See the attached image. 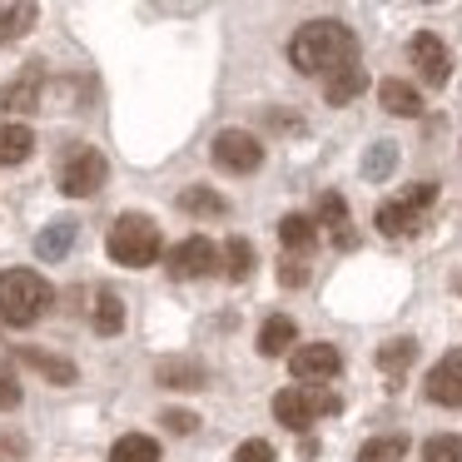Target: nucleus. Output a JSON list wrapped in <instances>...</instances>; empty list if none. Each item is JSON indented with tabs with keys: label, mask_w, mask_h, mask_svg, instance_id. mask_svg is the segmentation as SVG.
I'll return each instance as SVG.
<instances>
[{
	"label": "nucleus",
	"mask_w": 462,
	"mask_h": 462,
	"mask_svg": "<svg viewBox=\"0 0 462 462\" xmlns=\"http://www.w3.org/2000/svg\"><path fill=\"white\" fill-rule=\"evenodd\" d=\"M249 273H254V244L234 234V239L224 244V279H229V283H244Z\"/></svg>",
	"instance_id": "a878e982"
},
{
	"label": "nucleus",
	"mask_w": 462,
	"mask_h": 462,
	"mask_svg": "<svg viewBox=\"0 0 462 462\" xmlns=\"http://www.w3.org/2000/svg\"><path fill=\"white\" fill-rule=\"evenodd\" d=\"M120 328H125V299L115 289H100V293H95V333L115 338Z\"/></svg>",
	"instance_id": "412c9836"
},
{
	"label": "nucleus",
	"mask_w": 462,
	"mask_h": 462,
	"mask_svg": "<svg viewBox=\"0 0 462 462\" xmlns=\"http://www.w3.org/2000/svg\"><path fill=\"white\" fill-rule=\"evenodd\" d=\"M180 209L184 214H204V219H219V214H229V199L214 189H204V184H194V189L180 194Z\"/></svg>",
	"instance_id": "bb28decb"
},
{
	"label": "nucleus",
	"mask_w": 462,
	"mask_h": 462,
	"mask_svg": "<svg viewBox=\"0 0 462 462\" xmlns=\"http://www.w3.org/2000/svg\"><path fill=\"white\" fill-rule=\"evenodd\" d=\"M105 249H110V259L125 263V269H150V263L160 259V229H154L144 214H120V219L110 224V234H105Z\"/></svg>",
	"instance_id": "7ed1b4c3"
},
{
	"label": "nucleus",
	"mask_w": 462,
	"mask_h": 462,
	"mask_svg": "<svg viewBox=\"0 0 462 462\" xmlns=\"http://www.w3.org/2000/svg\"><path fill=\"white\" fill-rule=\"evenodd\" d=\"M21 438H5V442H0V462H21Z\"/></svg>",
	"instance_id": "f704fd0d"
},
{
	"label": "nucleus",
	"mask_w": 462,
	"mask_h": 462,
	"mask_svg": "<svg viewBox=\"0 0 462 462\" xmlns=\"http://www.w3.org/2000/svg\"><path fill=\"white\" fill-rule=\"evenodd\" d=\"M214 164L229 174H254L263 164V144L249 130H219L214 134Z\"/></svg>",
	"instance_id": "0eeeda50"
},
{
	"label": "nucleus",
	"mask_w": 462,
	"mask_h": 462,
	"mask_svg": "<svg viewBox=\"0 0 462 462\" xmlns=\"http://www.w3.org/2000/svg\"><path fill=\"white\" fill-rule=\"evenodd\" d=\"M70 244H75V219H55V224H45V234L35 239V254H41L45 263H55V259H65Z\"/></svg>",
	"instance_id": "4be33fe9"
},
{
	"label": "nucleus",
	"mask_w": 462,
	"mask_h": 462,
	"mask_svg": "<svg viewBox=\"0 0 462 462\" xmlns=\"http://www.w3.org/2000/svg\"><path fill=\"white\" fill-rule=\"evenodd\" d=\"M154 383H160V388H204V363H194V358H160Z\"/></svg>",
	"instance_id": "2eb2a0df"
},
{
	"label": "nucleus",
	"mask_w": 462,
	"mask_h": 462,
	"mask_svg": "<svg viewBox=\"0 0 462 462\" xmlns=\"http://www.w3.org/2000/svg\"><path fill=\"white\" fill-rule=\"evenodd\" d=\"M219 259H224V254L214 249V244L204 239V234H189L184 244H174L164 263H170L174 279H209V273L219 269Z\"/></svg>",
	"instance_id": "6e6552de"
},
{
	"label": "nucleus",
	"mask_w": 462,
	"mask_h": 462,
	"mask_svg": "<svg viewBox=\"0 0 462 462\" xmlns=\"http://www.w3.org/2000/svg\"><path fill=\"white\" fill-rule=\"evenodd\" d=\"M21 110H41V70H25L0 85V115H21Z\"/></svg>",
	"instance_id": "f8f14e48"
},
{
	"label": "nucleus",
	"mask_w": 462,
	"mask_h": 462,
	"mask_svg": "<svg viewBox=\"0 0 462 462\" xmlns=\"http://www.w3.org/2000/svg\"><path fill=\"white\" fill-rule=\"evenodd\" d=\"M110 462H160V442L144 438V432H125L110 448Z\"/></svg>",
	"instance_id": "b1692460"
},
{
	"label": "nucleus",
	"mask_w": 462,
	"mask_h": 462,
	"mask_svg": "<svg viewBox=\"0 0 462 462\" xmlns=\"http://www.w3.org/2000/svg\"><path fill=\"white\" fill-rule=\"evenodd\" d=\"M393 164H398V144H373L368 160H363V174H368V180H388Z\"/></svg>",
	"instance_id": "c756f323"
},
{
	"label": "nucleus",
	"mask_w": 462,
	"mask_h": 462,
	"mask_svg": "<svg viewBox=\"0 0 462 462\" xmlns=\"http://www.w3.org/2000/svg\"><path fill=\"white\" fill-rule=\"evenodd\" d=\"M293 338H299V323H293L289 313H273V319L259 328V353L263 358H279V353L293 348Z\"/></svg>",
	"instance_id": "f3484780"
},
{
	"label": "nucleus",
	"mask_w": 462,
	"mask_h": 462,
	"mask_svg": "<svg viewBox=\"0 0 462 462\" xmlns=\"http://www.w3.org/2000/svg\"><path fill=\"white\" fill-rule=\"evenodd\" d=\"M408 55H412V65H418V80H422V85H432V90H438V85H448L452 55H448V45H442L432 31H418V35H412Z\"/></svg>",
	"instance_id": "1a4fd4ad"
},
{
	"label": "nucleus",
	"mask_w": 462,
	"mask_h": 462,
	"mask_svg": "<svg viewBox=\"0 0 462 462\" xmlns=\"http://www.w3.org/2000/svg\"><path fill=\"white\" fill-rule=\"evenodd\" d=\"M234 462H279V457H273V448L263 438H249V442L234 448Z\"/></svg>",
	"instance_id": "2f4dec72"
},
{
	"label": "nucleus",
	"mask_w": 462,
	"mask_h": 462,
	"mask_svg": "<svg viewBox=\"0 0 462 462\" xmlns=\"http://www.w3.org/2000/svg\"><path fill=\"white\" fill-rule=\"evenodd\" d=\"M338 368H343V358L333 343H303V348L289 353V373L303 388H323L328 378H338Z\"/></svg>",
	"instance_id": "423d86ee"
},
{
	"label": "nucleus",
	"mask_w": 462,
	"mask_h": 462,
	"mask_svg": "<svg viewBox=\"0 0 462 462\" xmlns=\"http://www.w3.org/2000/svg\"><path fill=\"white\" fill-rule=\"evenodd\" d=\"M35 21H41V11H35V5H5V11H0V45L21 41Z\"/></svg>",
	"instance_id": "cd10ccee"
},
{
	"label": "nucleus",
	"mask_w": 462,
	"mask_h": 462,
	"mask_svg": "<svg viewBox=\"0 0 462 462\" xmlns=\"http://www.w3.org/2000/svg\"><path fill=\"white\" fill-rule=\"evenodd\" d=\"M105 174H110L105 154L90 150V144H75V150H65V160H60V189L70 194V199H90V194H100Z\"/></svg>",
	"instance_id": "39448f33"
},
{
	"label": "nucleus",
	"mask_w": 462,
	"mask_h": 462,
	"mask_svg": "<svg viewBox=\"0 0 462 462\" xmlns=\"http://www.w3.org/2000/svg\"><path fill=\"white\" fill-rule=\"evenodd\" d=\"M289 65L299 75H338L343 65H358V35L343 21H309L289 41Z\"/></svg>",
	"instance_id": "f257e3e1"
},
{
	"label": "nucleus",
	"mask_w": 462,
	"mask_h": 462,
	"mask_svg": "<svg viewBox=\"0 0 462 462\" xmlns=\"http://www.w3.org/2000/svg\"><path fill=\"white\" fill-rule=\"evenodd\" d=\"M279 244L289 254H309L313 244H319V219H309V214H283L279 219Z\"/></svg>",
	"instance_id": "4468645a"
},
{
	"label": "nucleus",
	"mask_w": 462,
	"mask_h": 462,
	"mask_svg": "<svg viewBox=\"0 0 462 462\" xmlns=\"http://www.w3.org/2000/svg\"><path fill=\"white\" fill-rule=\"evenodd\" d=\"M160 422H164V428L174 432V438H189V432L199 428V418H194V412H184V408H170V412H164Z\"/></svg>",
	"instance_id": "473e14b6"
},
{
	"label": "nucleus",
	"mask_w": 462,
	"mask_h": 462,
	"mask_svg": "<svg viewBox=\"0 0 462 462\" xmlns=\"http://www.w3.org/2000/svg\"><path fill=\"white\" fill-rule=\"evenodd\" d=\"M279 283H283V289H299V283H309V269H303L299 259H289V263L279 269Z\"/></svg>",
	"instance_id": "72a5a7b5"
},
{
	"label": "nucleus",
	"mask_w": 462,
	"mask_h": 462,
	"mask_svg": "<svg viewBox=\"0 0 462 462\" xmlns=\"http://www.w3.org/2000/svg\"><path fill=\"white\" fill-rule=\"evenodd\" d=\"M21 408V373H15L11 358H0V412Z\"/></svg>",
	"instance_id": "7c9ffc66"
},
{
	"label": "nucleus",
	"mask_w": 462,
	"mask_h": 462,
	"mask_svg": "<svg viewBox=\"0 0 462 462\" xmlns=\"http://www.w3.org/2000/svg\"><path fill=\"white\" fill-rule=\"evenodd\" d=\"M412 363H418V343H412V338H388L378 348V368L388 373V378H402Z\"/></svg>",
	"instance_id": "5701e85b"
},
{
	"label": "nucleus",
	"mask_w": 462,
	"mask_h": 462,
	"mask_svg": "<svg viewBox=\"0 0 462 462\" xmlns=\"http://www.w3.org/2000/svg\"><path fill=\"white\" fill-rule=\"evenodd\" d=\"M35 150V134L25 125H0V170H11V164H25Z\"/></svg>",
	"instance_id": "6ab92c4d"
},
{
	"label": "nucleus",
	"mask_w": 462,
	"mask_h": 462,
	"mask_svg": "<svg viewBox=\"0 0 462 462\" xmlns=\"http://www.w3.org/2000/svg\"><path fill=\"white\" fill-rule=\"evenodd\" d=\"M21 363H25V368H35V373H45L55 388H70V383L80 378V373H75V363L51 358V353H41V348H21Z\"/></svg>",
	"instance_id": "aec40b11"
},
{
	"label": "nucleus",
	"mask_w": 462,
	"mask_h": 462,
	"mask_svg": "<svg viewBox=\"0 0 462 462\" xmlns=\"http://www.w3.org/2000/svg\"><path fill=\"white\" fill-rule=\"evenodd\" d=\"M422 462H462V438L457 432H438L422 442Z\"/></svg>",
	"instance_id": "c85d7f7f"
},
{
	"label": "nucleus",
	"mask_w": 462,
	"mask_h": 462,
	"mask_svg": "<svg viewBox=\"0 0 462 462\" xmlns=\"http://www.w3.org/2000/svg\"><path fill=\"white\" fill-rule=\"evenodd\" d=\"M358 462H408V438L388 432V438H368L358 448Z\"/></svg>",
	"instance_id": "393cba45"
},
{
	"label": "nucleus",
	"mask_w": 462,
	"mask_h": 462,
	"mask_svg": "<svg viewBox=\"0 0 462 462\" xmlns=\"http://www.w3.org/2000/svg\"><path fill=\"white\" fill-rule=\"evenodd\" d=\"M55 303V289L41 279L35 269H5L0 273V319L11 328H31L51 313Z\"/></svg>",
	"instance_id": "f03ea898"
},
{
	"label": "nucleus",
	"mask_w": 462,
	"mask_h": 462,
	"mask_svg": "<svg viewBox=\"0 0 462 462\" xmlns=\"http://www.w3.org/2000/svg\"><path fill=\"white\" fill-rule=\"evenodd\" d=\"M323 412H338V398L328 388H303V383H293V388L273 393V418L293 432H309Z\"/></svg>",
	"instance_id": "20e7f679"
},
{
	"label": "nucleus",
	"mask_w": 462,
	"mask_h": 462,
	"mask_svg": "<svg viewBox=\"0 0 462 462\" xmlns=\"http://www.w3.org/2000/svg\"><path fill=\"white\" fill-rule=\"evenodd\" d=\"M428 398L442 408H462V348L442 353L428 373Z\"/></svg>",
	"instance_id": "9d476101"
},
{
	"label": "nucleus",
	"mask_w": 462,
	"mask_h": 462,
	"mask_svg": "<svg viewBox=\"0 0 462 462\" xmlns=\"http://www.w3.org/2000/svg\"><path fill=\"white\" fill-rule=\"evenodd\" d=\"M363 90H368V70H363V65H343L338 75L323 80V100L328 105H353Z\"/></svg>",
	"instance_id": "ddd939ff"
},
{
	"label": "nucleus",
	"mask_w": 462,
	"mask_h": 462,
	"mask_svg": "<svg viewBox=\"0 0 462 462\" xmlns=\"http://www.w3.org/2000/svg\"><path fill=\"white\" fill-rule=\"evenodd\" d=\"M319 224L333 234V244L338 249H353V229H348V204H343V194H323L319 199Z\"/></svg>",
	"instance_id": "a211bd4d"
},
{
	"label": "nucleus",
	"mask_w": 462,
	"mask_h": 462,
	"mask_svg": "<svg viewBox=\"0 0 462 462\" xmlns=\"http://www.w3.org/2000/svg\"><path fill=\"white\" fill-rule=\"evenodd\" d=\"M378 105H383L388 115H402V120L422 115V95L412 90L408 80H383V85H378Z\"/></svg>",
	"instance_id": "dca6fc26"
},
{
	"label": "nucleus",
	"mask_w": 462,
	"mask_h": 462,
	"mask_svg": "<svg viewBox=\"0 0 462 462\" xmlns=\"http://www.w3.org/2000/svg\"><path fill=\"white\" fill-rule=\"evenodd\" d=\"M373 224H378V234H388V239H408V234H418L422 224H428V214L412 209L408 199H388V204H378Z\"/></svg>",
	"instance_id": "9b49d317"
}]
</instances>
